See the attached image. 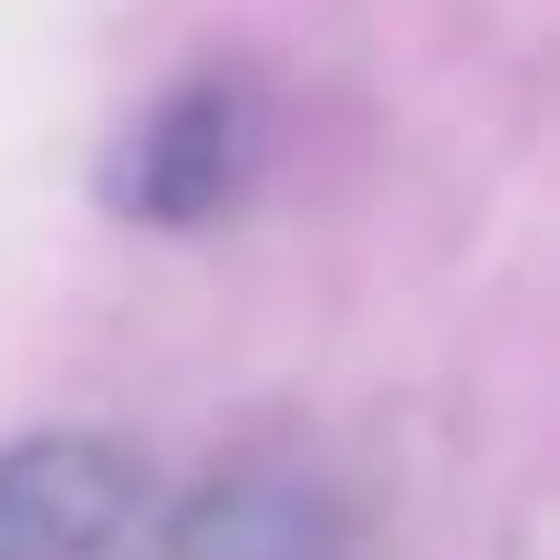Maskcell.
Wrapping results in <instances>:
<instances>
[{
    "label": "cell",
    "mask_w": 560,
    "mask_h": 560,
    "mask_svg": "<svg viewBox=\"0 0 560 560\" xmlns=\"http://www.w3.org/2000/svg\"><path fill=\"white\" fill-rule=\"evenodd\" d=\"M270 166V104L249 73H187L156 104L115 125L104 145V208L136 229H219L229 208H249Z\"/></svg>",
    "instance_id": "cell-1"
},
{
    "label": "cell",
    "mask_w": 560,
    "mask_h": 560,
    "mask_svg": "<svg viewBox=\"0 0 560 560\" xmlns=\"http://www.w3.org/2000/svg\"><path fill=\"white\" fill-rule=\"evenodd\" d=\"M145 520V457L104 425H32L0 446V560H115Z\"/></svg>",
    "instance_id": "cell-2"
},
{
    "label": "cell",
    "mask_w": 560,
    "mask_h": 560,
    "mask_svg": "<svg viewBox=\"0 0 560 560\" xmlns=\"http://www.w3.org/2000/svg\"><path fill=\"white\" fill-rule=\"evenodd\" d=\"M353 520L301 467H219L156 529V560H342Z\"/></svg>",
    "instance_id": "cell-3"
}]
</instances>
